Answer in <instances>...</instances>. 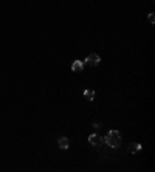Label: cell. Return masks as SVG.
Segmentation results:
<instances>
[{"label": "cell", "instance_id": "obj_8", "mask_svg": "<svg viewBox=\"0 0 155 172\" xmlns=\"http://www.w3.org/2000/svg\"><path fill=\"white\" fill-rule=\"evenodd\" d=\"M147 19H149V22H151V23H154V22H155V16H154V12H151V14L147 16Z\"/></svg>", "mask_w": 155, "mask_h": 172}, {"label": "cell", "instance_id": "obj_3", "mask_svg": "<svg viewBox=\"0 0 155 172\" xmlns=\"http://www.w3.org/2000/svg\"><path fill=\"white\" fill-rule=\"evenodd\" d=\"M57 146H59V149H62V150L68 149V146H70V141H68V138H67V136H60V138H59V141H57Z\"/></svg>", "mask_w": 155, "mask_h": 172}, {"label": "cell", "instance_id": "obj_6", "mask_svg": "<svg viewBox=\"0 0 155 172\" xmlns=\"http://www.w3.org/2000/svg\"><path fill=\"white\" fill-rule=\"evenodd\" d=\"M141 150V144L140 143H132V144H129V152L130 154H137V152H140Z\"/></svg>", "mask_w": 155, "mask_h": 172}, {"label": "cell", "instance_id": "obj_1", "mask_svg": "<svg viewBox=\"0 0 155 172\" xmlns=\"http://www.w3.org/2000/svg\"><path fill=\"white\" fill-rule=\"evenodd\" d=\"M103 141H106L107 144H109L110 147H119L121 146V133L118 132V130H109V133H107Z\"/></svg>", "mask_w": 155, "mask_h": 172}, {"label": "cell", "instance_id": "obj_2", "mask_svg": "<svg viewBox=\"0 0 155 172\" xmlns=\"http://www.w3.org/2000/svg\"><path fill=\"white\" fill-rule=\"evenodd\" d=\"M99 62H101V58L98 56L96 53L89 54V56H87V59H85V64H89V65H92V67H96Z\"/></svg>", "mask_w": 155, "mask_h": 172}, {"label": "cell", "instance_id": "obj_4", "mask_svg": "<svg viewBox=\"0 0 155 172\" xmlns=\"http://www.w3.org/2000/svg\"><path fill=\"white\" fill-rule=\"evenodd\" d=\"M89 141H90V144H93V146H99V144L103 143V138H101L99 135H96V133H92L89 136Z\"/></svg>", "mask_w": 155, "mask_h": 172}, {"label": "cell", "instance_id": "obj_7", "mask_svg": "<svg viewBox=\"0 0 155 172\" xmlns=\"http://www.w3.org/2000/svg\"><path fill=\"white\" fill-rule=\"evenodd\" d=\"M84 98L87 101H93V99H95V92L90 90V88H89V90H84Z\"/></svg>", "mask_w": 155, "mask_h": 172}, {"label": "cell", "instance_id": "obj_5", "mask_svg": "<svg viewBox=\"0 0 155 172\" xmlns=\"http://www.w3.org/2000/svg\"><path fill=\"white\" fill-rule=\"evenodd\" d=\"M71 70L75 71V73L82 71L84 70V62H82V60H75V62L71 64Z\"/></svg>", "mask_w": 155, "mask_h": 172}]
</instances>
